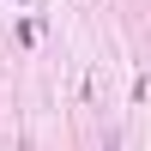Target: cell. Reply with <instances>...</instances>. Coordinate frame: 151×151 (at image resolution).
<instances>
[{"instance_id": "obj_1", "label": "cell", "mask_w": 151, "mask_h": 151, "mask_svg": "<svg viewBox=\"0 0 151 151\" xmlns=\"http://www.w3.org/2000/svg\"><path fill=\"white\" fill-rule=\"evenodd\" d=\"M103 151H121V139H115V133H109V139H103Z\"/></svg>"}]
</instances>
